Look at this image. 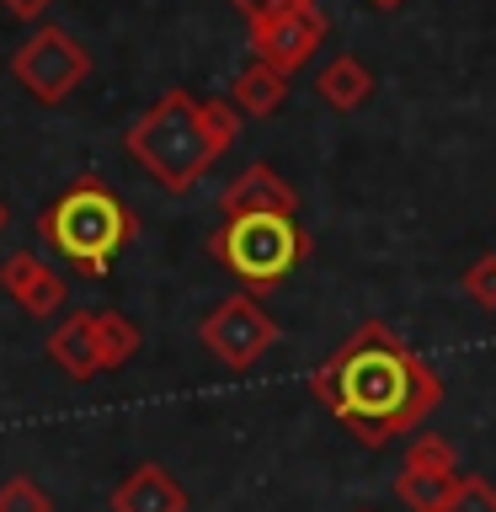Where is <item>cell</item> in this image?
<instances>
[{
    "mask_svg": "<svg viewBox=\"0 0 496 512\" xmlns=\"http://www.w3.org/2000/svg\"><path fill=\"white\" fill-rule=\"evenodd\" d=\"M368 6H374V11H400L406 0H368Z\"/></svg>",
    "mask_w": 496,
    "mask_h": 512,
    "instance_id": "44dd1931",
    "label": "cell"
},
{
    "mask_svg": "<svg viewBox=\"0 0 496 512\" xmlns=\"http://www.w3.org/2000/svg\"><path fill=\"white\" fill-rule=\"evenodd\" d=\"M0 6H6L16 22H27V16H43L48 6H54V0H0Z\"/></svg>",
    "mask_w": 496,
    "mask_h": 512,
    "instance_id": "ffe728a7",
    "label": "cell"
},
{
    "mask_svg": "<svg viewBox=\"0 0 496 512\" xmlns=\"http://www.w3.org/2000/svg\"><path fill=\"white\" fill-rule=\"evenodd\" d=\"M139 326L123 310H96V347H102V368H123L139 352Z\"/></svg>",
    "mask_w": 496,
    "mask_h": 512,
    "instance_id": "9a60e30c",
    "label": "cell"
},
{
    "mask_svg": "<svg viewBox=\"0 0 496 512\" xmlns=\"http://www.w3.org/2000/svg\"><path fill=\"white\" fill-rule=\"evenodd\" d=\"M459 464H454V448H448L443 438H432V432H422L406 459H400V475H395V496L400 507L411 512H443L448 496L459 491Z\"/></svg>",
    "mask_w": 496,
    "mask_h": 512,
    "instance_id": "52a82bcc",
    "label": "cell"
},
{
    "mask_svg": "<svg viewBox=\"0 0 496 512\" xmlns=\"http://www.w3.org/2000/svg\"><path fill=\"white\" fill-rule=\"evenodd\" d=\"M363 512H368V507H363Z\"/></svg>",
    "mask_w": 496,
    "mask_h": 512,
    "instance_id": "603a6c76",
    "label": "cell"
},
{
    "mask_svg": "<svg viewBox=\"0 0 496 512\" xmlns=\"http://www.w3.org/2000/svg\"><path fill=\"white\" fill-rule=\"evenodd\" d=\"M86 75H91V48L70 38L64 27H38L11 54V80L43 107H59L70 91L86 86Z\"/></svg>",
    "mask_w": 496,
    "mask_h": 512,
    "instance_id": "5b68a950",
    "label": "cell"
},
{
    "mask_svg": "<svg viewBox=\"0 0 496 512\" xmlns=\"http://www.w3.org/2000/svg\"><path fill=\"white\" fill-rule=\"evenodd\" d=\"M48 358H54L75 384H86L91 374H102V347H96V315H70L59 320L48 336Z\"/></svg>",
    "mask_w": 496,
    "mask_h": 512,
    "instance_id": "8fae6325",
    "label": "cell"
},
{
    "mask_svg": "<svg viewBox=\"0 0 496 512\" xmlns=\"http://www.w3.org/2000/svg\"><path fill=\"white\" fill-rule=\"evenodd\" d=\"M443 512H496V486H486L480 475H464Z\"/></svg>",
    "mask_w": 496,
    "mask_h": 512,
    "instance_id": "e0dca14e",
    "label": "cell"
},
{
    "mask_svg": "<svg viewBox=\"0 0 496 512\" xmlns=\"http://www.w3.org/2000/svg\"><path fill=\"white\" fill-rule=\"evenodd\" d=\"M0 288H6L27 315H54L64 304V278L48 262H38V256H27V251H16V256L0 262Z\"/></svg>",
    "mask_w": 496,
    "mask_h": 512,
    "instance_id": "30bf717a",
    "label": "cell"
},
{
    "mask_svg": "<svg viewBox=\"0 0 496 512\" xmlns=\"http://www.w3.org/2000/svg\"><path fill=\"white\" fill-rule=\"evenodd\" d=\"M38 235L48 251L70 262V272H80V278H107L112 262L128 251V240L139 235V214L107 182L86 176V182L59 192L38 214Z\"/></svg>",
    "mask_w": 496,
    "mask_h": 512,
    "instance_id": "3957f363",
    "label": "cell"
},
{
    "mask_svg": "<svg viewBox=\"0 0 496 512\" xmlns=\"http://www.w3.org/2000/svg\"><path fill=\"white\" fill-rule=\"evenodd\" d=\"M198 336H203V347L214 352L224 368H235V374L256 368L267 358V347H278V326H272V315L251 294H235V299L214 304V310L203 315Z\"/></svg>",
    "mask_w": 496,
    "mask_h": 512,
    "instance_id": "8992f818",
    "label": "cell"
},
{
    "mask_svg": "<svg viewBox=\"0 0 496 512\" xmlns=\"http://www.w3.org/2000/svg\"><path fill=\"white\" fill-rule=\"evenodd\" d=\"M11 230V214H6V203H0V235H6Z\"/></svg>",
    "mask_w": 496,
    "mask_h": 512,
    "instance_id": "7402d4cb",
    "label": "cell"
},
{
    "mask_svg": "<svg viewBox=\"0 0 496 512\" xmlns=\"http://www.w3.org/2000/svg\"><path fill=\"white\" fill-rule=\"evenodd\" d=\"M464 294H470L475 304H486V310H496V256L470 262V272H464Z\"/></svg>",
    "mask_w": 496,
    "mask_h": 512,
    "instance_id": "ac0fdd59",
    "label": "cell"
},
{
    "mask_svg": "<svg viewBox=\"0 0 496 512\" xmlns=\"http://www.w3.org/2000/svg\"><path fill=\"white\" fill-rule=\"evenodd\" d=\"M112 512H187V491L176 486L160 464H139V470L112 491Z\"/></svg>",
    "mask_w": 496,
    "mask_h": 512,
    "instance_id": "7c38bea8",
    "label": "cell"
},
{
    "mask_svg": "<svg viewBox=\"0 0 496 512\" xmlns=\"http://www.w3.org/2000/svg\"><path fill=\"white\" fill-rule=\"evenodd\" d=\"M235 134H240L235 102H198L192 91H166L144 118H134L123 144L166 192H192L208 176V166L235 144Z\"/></svg>",
    "mask_w": 496,
    "mask_h": 512,
    "instance_id": "7a4b0ae2",
    "label": "cell"
},
{
    "mask_svg": "<svg viewBox=\"0 0 496 512\" xmlns=\"http://www.w3.org/2000/svg\"><path fill=\"white\" fill-rule=\"evenodd\" d=\"M310 6V0H235V11L246 16V22H267V16H283V11H299Z\"/></svg>",
    "mask_w": 496,
    "mask_h": 512,
    "instance_id": "d6986e66",
    "label": "cell"
},
{
    "mask_svg": "<svg viewBox=\"0 0 496 512\" xmlns=\"http://www.w3.org/2000/svg\"><path fill=\"white\" fill-rule=\"evenodd\" d=\"M288 80L294 75H283L278 64L256 59L251 70H240V80L230 86V102L240 107V118H272V112L288 102Z\"/></svg>",
    "mask_w": 496,
    "mask_h": 512,
    "instance_id": "4fadbf2b",
    "label": "cell"
},
{
    "mask_svg": "<svg viewBox=\"0 0 496 512\" xmlns=\"http://www.w3.org/2000/svg\"><path fill=\"white\" fill-rule=\"evenodd\" d=\"M208 256L230 272L240 288L267 294L294 278V267L310 256V235L294 214H230L208 235Z\"/></svg>",
    "mask_w": 496,
    "mask_h": 512,
    "instance_id": "277c9868",
    "label": "cell"
},
{
    "mask_svg": "<svg viewBox=\"0 0 496 512\" xmlns=\"http://www.w3.org/2000/svg\"><path fill=\"white\" fill-rule=\"evenodd\" d=\"M0 512H54L43 486H32L27 475H11L6 486H0Z\"/></svg>",
    "mask_w": 496,
    "mask_h": 512,
    "instance_id": "2e32d148",
    "label": "cell"
},
{
    "mask_svg": "<svg viewBox=\"0 0 496 512\" xmlns=\"http://www.w3.org/2000/svg\"><path fill=\"white\" fill-rule=\"evenodd\" d=\"M310 390L358 443L384 448L438 411L443 379L422 363V352L406 336H395L384 320H368L336 347V358L315 368Z\"/></svg>",
    "mask_w": 496,
    "mask_h": 512,
    "instance_id": "6da1fadb",
    "label": "cell"
},
{
    "mask_svg": "<svg viewBox=\"0 0 496 512\" xmlns=\"http://www.w3.org/2000/svg\"><path fill=\"white\" fill-rule=\"evenodd\" d=\"M219 208H224V219L230 214H299V192L288 187L267 160H251V166L224 187Z\"/></svg>",
    "mask_w": 496,
    "mask_h": 512,
    "instance_id": "9c48e42d",
    "label": "cell"
},
{
    "mask_svg": "<svg viewBox=\"0 0 496 512\" xmlns=\"http://www.w3.org/2000/svg\"><path fill=\"white\" fill-rule=\"evenodd\" d=\"M315 96H320L331 112H352V107H363L368 96H374V75H368L363 59L342 54V59H331L326 70L315 75Z\"/></svg>",
    "mask_w": 496,
    "mask_h": 512,
    "instance_id": "5bb4252c",
    "label": "cell"
},
{
    "mask_svg": "<svg viewBox=\"0 0 496 512\" xmlns=\"http://www.w3.org/2000/svg\"><path fill=\"white\" fill-rule=\"evenodd\" d=\"M246 38H251V54L278 64L283 75H299L304 64L315 59V48L326 43V11L315 6H299V11H283V16H267V22H246Z\"/></svg>",
    "mask_w": 496,
    "mask_h": 512,
    "instance_id": "ba28073f",
    "label": "cell"
}]
</instances>
